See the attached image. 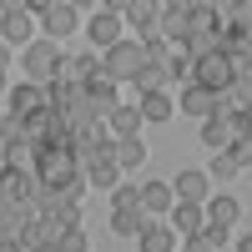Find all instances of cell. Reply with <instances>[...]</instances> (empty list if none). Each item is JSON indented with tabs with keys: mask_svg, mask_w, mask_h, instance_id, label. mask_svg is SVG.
Listing matches in <instances>:
<instances>
[{
	"mask_svg": "<svg viewBox=\"0 0 252 252\" xmlns=\"http://www.w3.org/2000/svg\"><path fill=\"white\" fill-rule=\"evenodd\" d=\"M146 66V51H141V40H116V46L101 56V76H111L116 86L121 81H136V71Z\"/></svg>",
	"mask_w": 252,
	"mask_h": 252,
	"instance_id": "cell-5",
	"label": "cell"
},
{
	"mask_svg": "<svg viewBox=\"0 0 252 252\" xmlns=\"http://www.w3.org/2000/svg\"><path fill=\"white\" fill-rule=\"evenodd\" d=\"M56 247H61V252H91V242H86V232H81V227H66Z\"/></svg>",
	"mask_w": 252,
	"mask_h": 252,
	"instance_id": "cell-33",
	"label": "cell"
},
{
	"mask_svg": "<svg viewBox=\"0 0 252 252\" xmlns=\"http://www.w3.org/2000/svg\"><path fill=\"white\" fill-rule=\"evenodd\" d=\"M0 197L15 202V207H31V202H40V187H35V177H26V172H5V166H0Z\"/></svg>",
	"mask_w": 252,
	"mask_h": 252,
	"instance_id": "cell-9",
	"label": "cell"
},
{
	"mask_svg": "<svg viewBox=\"0 0 252 252\" xmlns=\"http://www.w3.org/2000/svg\"><path fill=\"white\" fill-rule=\"evenodd\" d=\"M86 187H101V192H111V187H121V166L106 157V161H91L86 166Z\"/></svg>",
	"mask_w": 252,
	"mask_h": 252,
	"instance_id": "cell-21",
	"label": "cell"
},
{
	"mask_svg": "<svg viewBox=\"0 0 252 252\" xmlns=\"http://www.w3.org/2000/svg\"><path fill=\"white\" fill-rule=\"evenodd\" d=\"M172 197H182V202H207V172H182L177 177V187H172Z\"/></svg>",
	"mask_w": 252,
	"mask_h": 252,
	"instance_id": "cell-20",
	"label": "cell"
},
{
	"mask_svg": "<svg viewBox=\"0 0 252 252\" xmlns=\"http://www.w3.org/2000/svg\"><path fill=\"white\" fill-rule=\"evenodd\" d=\"M141 157H146V152H141V141H136V136H121V141L111 146V161L121 166V172H131V166H141Z\"/></svg>",
	"mask_w": 252,
	"mask_h": 252,
	"instance_id": "cell-25",
	"label": "cell"
},
{
	"mask_svg": "<svg viewBox=\"0 0 252 252\" xmlns=\"http://www.w3.org/2000/svg\"><path fill=\"white\" fill-rule=\"evenodd\" d=\"M197 242H202L207 252H212V247H222V242H227V227H212V222H207L202 232H197Z\"/></svg>",
	"mask_w": 252,
	"mask_h": 252,
	"instance_id": "cell-34",
	"label": "cell"
},
{
	"mask_svg": "<svg viewBox=\"0 0 252 252\" xmlns=\"http://www.w3.org/2000/svg\"><path fill=\"white\" fill-rule=\"evenodd\" d=\"M40 106H51V86H35V81L10 86V116H26V111H40Z\"/></svg>",
	"mask_w": 252,
	"mask_h": 252,
	"instance_id": "cell-12",
	"label": "cell"
},
{
	"mask_svg": "<svg viewBox=\"0 0 252 252\" xmlns=\"http://www.w3.org/2000/svg\"><path fill=\"white\" fill-rule=\"evenodd\" d=\"M131 86H136L141 96H157V91H166V86H172V76H166V66H157V61H146V66L136 71V81H131Z\"/></svg>",
	"mask_w": 252,
	"mask_h": 252,
	"instance_id": "cell-19",
	"label": "cell"
},
{
	"mask_svg": "<svg viewBox=\"0 0 252 252\" xmlns=\"http://www.w3.org/2000/svg\"><path fill=\"white\" fill-rule=\"evenodd\" d=\"M202 141H207V146H217V152H227V146L237 141V131H232V116H227V111H212V116L202 121Z\"/></svg>",
	"mask_w": 252,
	"mask_h": 252,
	"instance_id": "cell-16",
	"label": "cell"
},
{
	"mask_svg": "<svg viewBox=\"0 0 252 252\" xmlns=\"http://www.w3.org/2000/svg\"><path fill=\"white\" fill-rule=\"evenodd\" d=\"M56 66H61L56 40H40V46H31V51H26V76L35 81V86H51V81H56Z\"/></svg>",
	"mask_w": 252,
	"mask_h": 252,
	"instance_id": "cell-6",
	"label": "cell"
},
{
	"mask_svg": "<svg viewBox=\"0 0 252 252\" xmlns=\"http://www.w3.org/2000/svg\"><path fill=\"white\" fill-rule=\"evenodd\" d=\"M96 71H101V61H96V56H61V66H56V81H51V86H86Z\"/></svg>",
	"mask_w": 252,
	"mask_h": 252,
	"instance_id": "cell-8",
	"label": "cell"
},
{
	"mask_svg": "<svg viewBox=\"0 0 252 252\" xmlns=\"http://www.w3.org/2000/svg\"><path fill=\"white\" fill-rule=\"evenodd\" d=\"M237 252H252V237H247V232H242V242H237Z\"/></svg>",
	"mask_w": 252,
	"mask_h": 252,
	"instance_id": "cell-38",
	"label": "cell"
},
{
	"mask_svg": "<svg viewBox=\"0 0 252 252\" xmlns=\"http://www.w3.org/2000/svg\"><path fill=\"white\" fill-rule=\"evenodd\" d=\"M5 126H10V116H0V136H5Z\"/></svg>",
	"mask_w": 252,
	"mask_h": 252,
	"instance_id": "cell-42",
	"label": "cell"
},
{
	"mask_svg": "<svg viewBox=\"0 0 252 252\" xmlns=\"http://www.w3.org/2000/svg\"><path fill=\"white\" fill-rule=\"evenodd\" d=\"M0 40H5V46H26V40H31V15L20 5L0 10Z\"/></svg>",
	"mask_w": 252,
	"mask_h": 252,
	"instance_id": "cell-14",
	"label": "cell"
},
{
	"mask_svg": "<svg viewBox=\"0 0 252 252\" xmlns=\"http://www.w3.org/2000/svg\"><path fill=\"white\" fill-rule=\"evenodd\" d=\"M116 91H121V86H116L111 76H101V71H96V76L86 81V86H81V96L91 101V111H96V121H101V116H111V111L121 106V96H116Z\"/></svg>",
	"mask_w": 252,
	"mask_h": 252,
	"instance_id": "cell-7",
	"label": "cell"
},
{
	"mask_svg": "<svg viewBox=\"0 0 252 252\" xmlns=\"http://www.w3.org/2000/svg\"><path fill=\"white\" fill-rule=\"evenodd\" d=\"M157 10H161L157 0H126V5H121V15L131 20L141 35H146V31H157Z\"/></svg>",
	"mask_w": 252,
	"mask_h": 252,
	"instance_id": "cell-18",
	"label": "cell"
},
{
	"mask_svg": "<svg viewBox=\"0 0 252 252\" xmlns=\"http://www.w3.org/2000/svg\"><path fill=\"white\" fill-rule=\"evenodd\" d=\"M40 20H46L51 40H56V35H71V31H76V5H66V0H51V10L40 15Z\"/></svg>",
	"mask_w": 252,
	"mask_h": 252,
	"instance_id": "cell-17",
	"label": "cell"
},
{
	"mask_svg": "<svg viewBox=\"0 0 252 252\" xmlns=\"http://www.w3.org/2000/svg\"><path fill=\"white\" fill-rule=\"evenodd\" d=\"M51 131H61V116L51 111V106H40V111H26V116H20V136H26V141H46Z\"/></svg>",
	"mask_w": 252,
	"mask_h": 252,
	"instance_id": "cell-13",
	"label": "cell"
},
{
	"mask_svg": "<svg viewBox=\"0 0 252 252\" xmlns=\"http://www.w3.org/2000/svg\"><path fill=\"white\" fill-rule=\"evenodd\" d=\"M51 111L61 116V126L66 131H91L96 126V111H91V101L81 96V86H51Z\"/></svg>",
	"mask_w": 252,
	"mask_h": 252,
	"instance_id": "cell-4",
	"label": "cell"
},
{
	"mask_svg": "<svg viewBox=\"0 0 252 252\" xmlns=\"http://www.w3.org/2000/svg\"><path fill=\"white\" fill-rule=\"evenodd\" d=\"M187 252H207V247H202V242H197V237H192V242H187Z\"/></svg>",
	"mask_w": 252,
	"mask_h": 252,
	"instance_id": "cell-39",
	"label": "cell"
},
{
	"mask_svg": "<svg viewBox=\"0 0 252 252\" xmlns=\"http://www.w3.org/2000/svg\"><path fill=\"white\" fill-rule=\"evenodd\" d=\"M5 91H10V86H5V66H0V96H5Z\"/></svg>",
	"mask_w": 252,
	"mask_h": 252,
	"instance_id": "cell-40",
	"label": "cell"
},
{
	"mask_svg": "<svg viewBox=\"0 0 252 252\" xmlns=\"http://www.w3.org/2000/svg\"><path fill=\"white\" fill-rule=\"evenodd\" d=\"M217 5H187V31H182V51L187 56H207L217 51Z\"/></svg>",
	"mask_w": 252,
	"mask_h": 252,
	"instance_id": "cell-3",
	"label": "cell"
},
{
	"mask_svg": "<svg viewBox=\"0 0 252 252\" xmlns=\"http://www.w3.org/2000/svg\"><path fill=\"white\" fill-rule=\"evenodd\" d=\"M0 10H5V5H0Z\"/></svg>",
	"mask_w": 252,
	"mask_h": 252,
	"instance_id": "cell-43",
	"label": "cell"
},
{
	"mask_svg": "<svg viewBox=\"0 0 252 252\" xmlns=\"http://www.w3.org/2000/svg\"><path fill=\"white\" fill-rule=\"evenodd\" d=\"M227 157H232L237 166H247V161H252V136H237L232 146H227Z\"/></svg>",
	"mask_w": 252,
	"mask_h": 252,
	"instance_id": "cell-35",
	"label": "cell"
},
{
	"mask_svg": "<svg viewBox=\"0 0 252 252\" xmlns=\"http://www.w3.org/2000/svg\"><path fill=\"white\" fill-rule=\"evenodd\" d=\"M106 126L116 131V141H121V136H136V126H141V111H136V106H116V111L106 116Z\"/></svg>",
	"mask_w": 252,
	"mask_h": 252,
	"instance_id": "cell-27",
	"label": "cell"
},
{
	"mask_svg": "<svg viewBox=\"0 0 252 252\" xmlns=\"http://www.w3.org/2000/svg\"><path fill=\"white\" fill-rule=\"evenodd\" d=\"M136 237H141V252H172V232H166V227H157V222H146Z\"/></svg>",
	"mask_w": 252,
	"mask_h": 252,
	"instance_id": "cell-30",
	"label": "cell"
},
{
	"mask_svg": "<svg viewBox=\"0 0 252 252\" xmlns=\"http://www.w3.org/2000/svg\"><path fill=\"white\" fill-rule=\"evenodd\" d=\"M35 252H61V247H56V242H46V247H35Z\"/></svg>",
	"mask_w": 252,
	"mask_h": 252,
	"instance_id": "cell-41",
	"label": "cell"
},
{
	"mask_svg": "<svg viewBox=\"0 0 252 252\" xmlns=\"http://www.w3.org/2000/svg\"><path fill=\"white\" fill-rule=\"evenodd\" d=\"M172 187L166 182H152V187H141V212H172Z\"/></svg>",
	"mask_w": 252,
	"mask_h": 252,
	"instance_id": "cell-22",
	"label": "cell"
},
{
	"mask_svg": "<svg viewBox=\"0 0 252 252\" xmlns=\"http://www.w3.org/2000/svg\"><path fill=\"white\" fill-rule=\"evenodd\" d=\"M0 166H5V172H26V177H35V141H26V136L5 141V152H0Z\"/></svg>",
	"mask_w": 252,
	"mask_h": 252,
	"instance_id": "cell-11",
	"label": "cell"
},
{
	"mask_svg": "<svg viewBox=\"0 0 252 252\" xmlns=\"http://www.w3.org/2000/svg\"><path fill=\"white\" fill-rule=\"evenodd\" d=\"M172 217H177V227H182V232H192V237L207 227V212H202L197 202H182V207H172Z\"/></svg>",
	"mask_w": 252,
	"mask_h": 252,
	"instance_id": "cell-28",
	"label": "cell"
},
{
	"mask_svg": "<svg viewBox=\"0 0 252 252\" xmlns=\"http://www.w3.org/2000/svg\"><path fill=\"white\" fill-rule=\"evenodd\" d=\"M111 146H116V141H111L106 131H101V126L81 131V136H76V161H81V172H86L91 161H106V157H111Z\"/></svg>",
	"mask_w": 252,
	"mask_h": 252,
	"instance_id": "cell-10",
	"label": "cell"
},
{
	"mask_svg": "<svg viewBox=\"0 0 252 252\" xmlns=\"http://www.w3.org/2000/svg\"><path fill=\"white\" fill-rule=\"evenodd\" d=\"M35 187H40V197H66L76 187H86L81 182V161H76V131L61 126L35 146Z\"/></svg>",
	"mask_w": 252,
	"mask_h": 252,
	"instance_id": "cell-1",
	"label": "cell"
},
{
	"mask_svg": "<svg viewBox=\"0 0 252 252\" xmlns=\"http://www.w3.org/2000/svg\"><path fill=\"white\" fill-rule=\"evenodd\" d=\"M182 111H187V116H197V121H207V116L217 111V101L207 96V91H197V86H187V91H182Z\"/></svg>",
	"mask_w": 252,
	"mask_h": 252,
	"instance_id": "cell-23",
	"label": "cell"
},
{
	"mask_svg": "<svg viewBox=\"0 0 252 252\" xmlns=\"http://www.w3.org/2000/svg\"><path fill=\"white\" fill-rule=\"evenodd\" d=\"M141 227H146V212H141V207H126V212H111V232H116V237H136Z\"/></svg>",
	"mask_w": 252,
	"mask_h": 252,
	"instance_id": "cell-26",
	"label": "cell"
},
{
	"mask_svg": "<svg viewBox=\"0 0 252 252\" xmlns=\"http://www.w3.org/2000/svg\"><path fill=\"white\" fill-rule=\"evenodd\" d=\"M20 217H26V207H15V202H5V197H0V237H15Z\"/></svg>",
	"mask_w": 252,
	"mask_h": 252,
	"instance_id": "cell-31",
	"label": "cell"
},
{
	"mask_svg": "<svg viewBox=\"0 0 252 252\" xmlns=\"http://www.w3.org/2000/svg\"><path fill=\"white\" fill-rule=\"evenodd\" d=\"M0 252H20V247H15V237H0Z\"/></svg>",
	"mask_w": 252,
	"mask_h": 252,
	"instance_id": "cell-37",
	"label": "cell"
},
{
	"mask_svg": "<svg viewBox=\"0 0 252 252\" xmlns=\"http://www.w3.org/2000/svg\"><path fill=\"white\" fill-rule=\"evenodd\" d=\"M126 207H141L136 187H111V212H126Z\"/></svg>",
	"mask_w": 252,
	"mask_h": 252,
	"instance_id": "cell-32",
	"label": "cell"
},
{
	"mask_svg": "<svg viewBox=\"0 0 252 252\" xmlns=\"http://www.w3.org/2000/svg\"><path fill=\"white\" fill-rule=\"evenodd\" d=\"M237 81H247V76H237V66L227 61L222 51H207V56H192V81L187 86H197V91H207V96H222V91H237Z\"/></svg>",
	"mask_w": 252,
	"mask_h": 252,
	"instance_id": "cell-2",
	"label": "cell"
},
{
	"mask_svg": "<svg viewBox=\"0 0 252 252\" xmlns=\"http://www.w3.org/2000/svg\"><path fill=\"white\" fill-rule=\"evenodd\" d=\"M86 35L96 40L101 51H111L116 40H121V15H116V10H96V15H91V26H86Z\"/></svg>",
	"mask_w": 252,
	"mask_h": 252,
	"instance_id": "cell-15",
	"label": "cell"
},
{
	"mask_svg": "<svg viewBox=\"0 0 252 252\" xmlns=\"http://www.w3.org/2000/svg\"><path fill=\"white\" fill-rule=\"evenodd\" d=\"M141 121H166V116H172V96H166V91H157V96H141Z\"/></svg>",
	"mask_w": 252,
	"mask_h": 252,
	"instance_id": "cell-29",
	"label": "cell"
},
{
	"mask_svg": "<svg viewBox=\"0 0 252 252\" xmlns=\"http://www.w3.org/2000/svg\"><path fill=\"white\" fill-rule=\"evenodd\" d=\"M237 217H242V207L232 197H212V202H207V222H212V227H232Z\"/></svg>",
	"mask_w": 252,
	"mask_h": 252,
	"instance_id": "cell-24",
	"label": "cell"
},
{
	"mask_svg": "<svg viewBox=\"0 0 252 252\" xmlns=\"http://www.w3.org/2000/svg\"><path fill=\"white\" fill-rule=\"evenodd\" d=\"M237 172H242V166H237L232 157H227V152H222V157L212 161V177H237Z\"/></svg>",
	"mask_w": 252,
	"mask_h": 252,
	"instance_id": "cell-36",
	"label": "cell"
}]
</instances>
